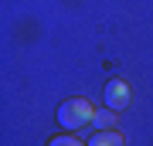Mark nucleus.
Segmentation results:
<instances>
[{
  "mask_svg": "<svg viewBox=\"0 0 153 146\" xmlns=\"http://www.w3.org/2000/svg\"><path fill=\"white\" fill-rule=\"evenodd\" d=\"M92 126H95L99 133L116 129V112H112V109H95V119H92Z\"/></svg>",
  "mask_w": 153,
  "mask_h": 146,
  "instance_id": "4",
  "label": "nucleus"
},
{
  "mask_svg": "<svg viewBox=\"0 0 153 146\" xmlns=\"http://www.w3.org/2000/svg\"><path fill=\"white\" fill-rule=\"evenodd\" d=\"M95 119V105L88 99H65L58 105V126L61 129H82Z\"/></svg>",
  "mask_w": 153,
  "mask_h": 146,
  "instance_id": "1",
  "label": "nucleus"
},
{
  "mask_svg": "<svg viewBox=\"0 0 153 146\" xmlns=\"http://www.w3.org/2000/svg\"><path fill=\"white\" fill-rule=\"evenodd\" d=\"M85 146H126V139L119 129H105V133H95Z\"/></svg>",
  "mask_w": 153,
  "mask_h": 146,
  "instance_id": "3",
  "label": "nucleus"
},
{
  "mask_svg": "<svg viewBox=\"0 0 153 146\" xmlns=\"http://www.w3.org/2000/svg\"><path fill=\"white\" fill-rule=\"evenodd\" d=\"M48 146H85V143L75 136H55V139H48Z\"/></svg>",
  "mask_w": 153,
  "mask_h": 146,
  "instance_id": "5",
  "label": "nucleus"
},
{
  "mask_svg": "<svg viewBox=\"0 0 153 146\" xmlns=\"http://www.w3.org/2000/svg\"><path fill=\"white\" fill-rule=\"evenodd\" d=\"M102 99H105V109L119 112V109H126V105H129L133 92H129V85H126L123 78H109V82H105V92H102Z\"/></svg>",
  "mask_w": 153,
  "mask_h": 146,
  "instance_id": "2",
  "label": "nucleus"
}]
</instances>
